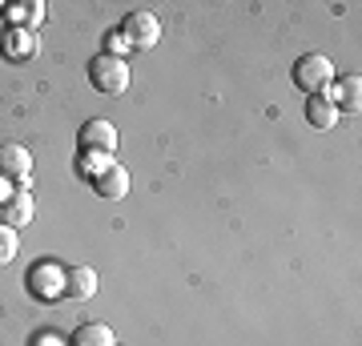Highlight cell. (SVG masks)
<instances>
[{"label":"cell","instance_id":"cell-1","mask_svg":"<svg viewBox=\"0 0 362 346\" xmlns=\"http://www.w3.org/2000/svg\"><path fill=\"white\" fill-rule=\"evenodd\" d=\"M290 77H294V85L306 93V97L326 93L330 85H334V61L322 57V52H302V57L294 61V69H290Z\"/></svg>","mask_w":362,"mask_h":346},{"label":"cell","instance_id":"cell-2","mask_svg":"<svg viewBox=\"0 0 362 346\" xmlns=\"http://www.w3.org/2000/svg\"><path fill=\"white\" fill-rule=\"evenodd\" d=\"M89 85L105 97H121L129 89V61L125 57H109V52H97L89 61Z\"/></svg>","mask_w":362,"mask_h":346},{"label":"cell","instance_id":"cell-3","mask_svg":"<svg viewBox=\"0 0 362 346\" xmlns=\"http://www.w3.org/2000/svg\"><path fill=\"white\" fill-rule=\"evenodd\" d=\"M121 40H125L129 49H137V52H149L157 40H161V21H157L153 13L137 8V13H129L125 21H121Z\"/></svg>","mask_w":362,"mask_h":346},{"label":"cell","instance_id":"cell-4","mask_svg":"<svg viewBox=\"0 0 362 346\" xmlns=\"http://www.w3.org/2000/svg\"><path fill=\"white\" fill-rule=\"evenodd\" d=\"M77 145L81 154H113L117 149V129L105 121V117H93L77 129Z\"/></svg>","mask_w":362,"mask_h":346},{"label":"cell","instance_id":"cell-5","mask_svg":"<svg viewBox=\"0 0 362 346\" xmlns=\"http://www.w3.org/2000/svg\"><path fill=\"white\" fill-rule=\"evenodd\" d=\"M0 178L13 181V185H25L33 178V154L25 145H13V142L0 145Z\"/></svg>","mask_w":362,"mask_h":346},{"label":"cell","instance_id":"cell-6","mask_svg":"<svg viewBox=\"0 0 362 346\" xmlns=\"http://www.w3.org/2000/svg\"><path fill=\"white\" fill-rule=\"evenodd\" d=\"M28 290L40 298H61V290H65V270L52 266V262H40V266L28 270Z\"/></svg>","mask_w":362,"mask_h":346},{"label":"cell","instance_id":"cell-7","mask_svg":"<svg viewBox=\"0 0 362 346\" xmlns=\"http://www.w3.org/2000/svg\"><path fill=\"white\" fill-rule=\"evenodd\" d=\"M37 218V202H33V193L25 190V185H16V193L8 197V202H0V221L4 226H28V221Z\"/></svg>","mask_w":362,"mask_h":346},{"label":"cell","instance_id":"cell-8","mask_svg":"<svg viewBox=\"0 0 362 346\" xmlns=\"http://www.w3.org/2000/svg\"><path fill=\"white\" fill-rule=\"evenodd\" d=\"M93 190H97V197H105V202H121V197L129 193V169L121 166V161H113L101 178H93Z\"/></svg>","mask_w":362,"mask_h":346},{"label":"cell","instance_id":"cell-9","mask_svg":"<svg viewBox=\"0 0 362 346\" xmlns=\"http://www.w3.org/2000/svg\"><path fill=\"white\" fill-rule=\"evenodd\" d=\"M97 270L89 266H69L65 270V290H61V298H73V302H85V298L97 294Z\"/></svg>","mask_w":362,"mask_h":346},{"label":"cell","instance_id":"cell-10","mask_svg":"<svg viewBox=\"0 0 362 346\" xmlns=\"http://www.w3.org/2000/svg\"><path fill=\"white\" fill-rule=\"evenodd\" d=\"M330 105H334L338 113H358L362 109V77H342L334 81L330 89H326Z\"/></svg>","mask_w":362,"mask_h":346},{"label":"cell","instance_id":"cell-11","mask_svg":"<svg viewBox=\"0 0 362 346\" xmlns=\"http://www.w3.org/2000/svg\"><path fill=\"white\" fill-rule=\"evenodd\" d=\"M0 49H4V57H13V61H28V57L40 52V40H37V33H28V28H8V33L0 37Z\"/></svg>","mask_w":362,"mask_h":346},{"label":"cell","instance_id":"cell-12","mask_svg":"<svg viewBox=\"0 0 362 346\" xmlns=\"http://www.w3.org/2000/svg\"><path fill=\"white\" fill-rule=\"evenodd\" d=\"M69 346H117L113 326H105V322H81L77 330L69 334Z\"/></svg>","mask_w":362,"mask_h":346},{"label":"cell","instance_id":"cell-13","mask_svg":"<svg viewBox=\"0 0 362 346\" xmlns=\"http://www.w3.org/2000/svg\"><path fill=\"white\" fill-rule=\"evenodd\" d=\"M306 121H310L314 129H334L338 125V109L330 105V97H326V93L306 97Z\"/></svg>","mask_w":362,"mask_h":346},{"label":"cell","instance_id":"cell-14","mask_svg":"<svg viewBox=\"0 0 362 346\" xmlns=\"http://www.w3.org/2000/svg\"><path fill=\"white\" fill-rule=\"evenodd\" d=\"M40 21H45V4H40V0H25V4H13V8H8V25L13 28L37 33Z\"/></svg>","mask_w":362,"mask_h":346},{"label":"cell","instance_id":"cell-15","mask_svg":"<svg viewBox=\"0 0 362 346\" xmlns=\"http://www.w3.org/2000/svg\"><path fill=\"white\" fill-rule=\"evenodd\" d=\"M77 166H81V173H85V178L93 181V178H101L105 169L113 166V154H81Z\"/></svg>","mask_w":362,"mask_h":346},{"label":"cell","instance_id":"cell-16","mask_svg":"<svg viewBox=\"0 0 362 346\" xmlns=\"http://www.w3.org/2000/svg\"><path fill=\"white\" fill-rule=\"evenodd\" d=\"M13 258H16V230L0 221V266H8Z\"/></svg>","mask_w":362,"mask_h":346},{"label":"cell","instance_id":"cell-17","mask_svg":"<svg viewBox=\"0 0 362 346\" xmlns=\"http://www.w3.org/2000/svg\"><path fill=\"white\" fill-rule=\"evenodd\" d=\"M13 193H16V185H13V181H4V178H0V202H8Z\"/></svg>","mask_w":362,"mask_h":346},{"label":"cell","instance_id":"cell-18","mask_svg":"<svg viewBox=\"0 0 362 346\" xmlns=\"http://www.w3.org/2000/svg\"><path fill=\"white\" fill-rule=\"evenodd\" d=\"M40 346H65L61 338H40Z\"/></svg>","mask_w":362,"mask_h":346}]
</instances>
